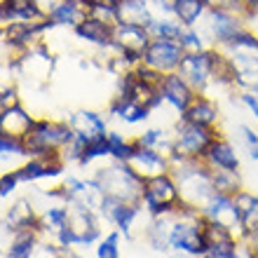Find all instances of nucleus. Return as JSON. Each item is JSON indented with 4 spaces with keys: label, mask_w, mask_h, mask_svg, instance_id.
I'll list each match as a JSON object with an SVG mask.
<instances>
[{
    "label": "nucleus",
    "mask_w": 258,
    "mask_h": 258,
    "mask_svg": "<svg viewBox=\"0 0 258 258\" xmlns=\"http://www.w3.org/2000/svg\"><path fill=\"white\" fill-rule=\"evenodd\" d=\"M96 183L101 185V190L106 192V197H110V200L127 202V204L143 202V183H146V181H141V178L136 176L124 162H120V160H117V164H110V167L99 169Z\"/></svg>",
    "instance_id": "obj_1"
},
{
    "label": "nucleus",
    "mask_w": 258,
    "mask_h": 258,
    "mask_svg": "<svg viewBox=\"0 0 258 258\" xmlns=\"http://www.w3.org/2000/svg\"><path fill=\"white\" fill-rule=\"evenodd\" d=\"M75 139L71 124L59 122H33L26 139L21 141L24 155H45V153H56V148L68 146Z\"/></svg>",
    "instance_id": "obj_2"
},
{
    "label": "nucleus",
    "mask_w": 258,
    "mask_h": 258,
    "mask_svg": "<svg viewBox=\"0 0 258 258\" xmlns=\"http://www.w3.org/2000/svg\"><path fill=\"white\" fill-rule=\"evenodd\" d=\"M218 139L216 127H200V124L181 122L174 134V153L169 157L183 160H204L209 146Z\"/></svg>",
    "instance_id": "obj_3"
},
{
    "label": "nucleus",
    "mask_w": 258,
    "mask_h": 258,
    "mask_svg": "<svg viewBox=\"0 0 258 258\" xmlns=\"http://www.w3.org/2000/svg\"><path fill=\"white\" fill-rule=\"evenodd\" d=\"M143 204L150 211V216L157 214H169V211H178L183 207L178 185L171 174H162L143 183Z\"/></svg>",
    "instance_id": "obj_4"
},
{
    "label": "nucleus",
    "mask_w": 258,
    "mask_h": 258,
    "mask_svg": "<svg viewBox=\"0 0 258 258\" xmlns=\"http://www.w3.org/2000/svg\"><path fill=\"white\" fill-rule=\"evenodd\" d=\"M99 237V225H96L94 216H92V209L87 207H78V209L68 211L66 218V228L59 232V239L61 244H89Z\"/></svg>",
    "instance_id": "obj_5"
},
{
    "label": "nucleus",
    "mask_w": 258,
    "mask_h": 258,
    "mask_svg": "<svg viewBox=\"0 0 258 258\" xmlns=\"http://www.w3.org/2000/svg\"><path fill=\"white\" fill-rule=\"evenodd\" d=\"M183 54L185 52H183V47H181V42L164 40V38H153L148 49L143 52L141 61L146 63V66L160 71V73L169 75V73H176L178 71Z\"/></svg>",
    "instance_id": "obj_6"
},
{
    "label": "nucleus",
    "mask_w": 258,
    "mask_h": 258,
    "mask_svg": "<svg viewBox=\"0 0 258 258\" xmlns=\"http://www.w3.org/2000/svg\"><path fill=\"white\" fill-rule=\"evenodd\" d=\"M124 164H127L141 181H150V178H155V176L169 174V169H171L169 157L162 155V153H157V150H153V148L139 146V141H136L134 153L124 160Z\"/></svg>",
    "instance_id": "obj_7"
},
{
    "label": "nucleus",
    "mask_w": 258,
    "mask_h": 258,
    "mask_svg": "<svg viewBox=\"0 0 258 258\" xmlns=\"http://www.w3.org/2000/svg\"><path fill=\"white\" fill-rule=\"evenodd\" d=\"M150 40H153V35L143 26H134V24H115L113 26V47L127 54L132 61H141Z\"/></svg>",
    "instance_id": "obj_8"
},
{
    "label": "nucleus",
    "mask_w": 258,
    "mask_h": 258,
    "mask_svg": "<svg viewBox=\"0 0 258 258\" xmlns=\"http://www.w3.org/2000/svg\"><path fill=\"white\" fill-rule=\"evenodd\" d=\"M195 92H204L211 82V52L209 47L202 52H185L181 66L176 71Z\"/></svg>",
    "instance_id": "obj_9"
},
{
    "label": "nucleus",
    "mask_w": 258,
    "mask_h": 258,
    "mask_svg": "<svg viewBox=\"0 0 258 258\" xmlns=\"http://www.w3.org/2000/svg\"><path fill=\"white\" fill-rule=\"evenodd\" d=\"M202 214L209 221H216V223L230 228L232 232L242 235V218H239V209H237V204H235V197L216 192L209 200V204L202 209Z\"/></svg>",
    "instance_id": "obj_10"
},
{
    "label": "nucleus",
    "mask_w": 258,
    "mask_h": 258,
    "mask_svg": "<svg viewBox=\"0 0 258 258\" xmlns=\"http://www.w3.org/2000/svg\"><path fill=\"white\" fill-rule=\"evenodd\" d=\"M204 246H207V253L211 256H230V253H237V237L230 228L216 223V221H209L204 223Z\"/></svg>",
    "instance_id": "obj_11"
},
{
    "label": "nucleus",
    "mask_w": 258,
    "mask_h": 258,
    "mask_svg": "<svg viewBox=\"0 0 258 258\" xmlns=\"http://www.w3.org/2000/svg\"><path fill=\"white\" fill-rule=\"evenodd\" d=\"M160 94H162L164 103H169L174 110L183 113V110L190 106V101L195 99L197 92L178 73H169V75H164V82H162V87H160Z\"/></svg>",
    "instance_id": "obj_12"
},
{
    "label": "nucleus",
    "mask_w": 258,
    "mask_h": 258,
    "mask_svg": "<svg viewBox=\"0 0 258 258\" xmlns=\"http://www.w3.org/2000/svg\"><path fill=\"white\" fill-rule=\"evenodd\" d=\"M218 117V106L214 99L207 96V92H197L195 99L190 101V106L181 113V120L190 124H200V127H216Z\"/></svg>",
    "instance_id": "obj_13"
},
{
    "label": "nucleus",
    "mask_w": 258,
    "mask_h": 258,
    "mask_svg": "<svg viewBox=\"0 0 258 258\" xmlns=\"http://www.w3.org/2000/svg\"><path fill=\"white\" fill-rule=\"evenodd\" d=\"M33 127V120L28 115L26 110H21L19 106L17 108H10L5 113H0V134L10 136L14 141H24L26 134Z\"/></svg>",
    "instance_id": "obj_14"
},
{
    "label": "nucleus",
    "mask_w": 258,
    "mask_h": 258,
    "mask_svg": "<svg viewBox=\"0 0 258 258\" xmlns=\"http://www.w3.org/2000/svg\"><path fill=\"white\" fill-rule=\"evenodd\" d=\"M204 162L209 169H230V171H239V157L235 153L230 143L225 139H216V141L209 146L207 155H204Z\"/></svg>",
    "instance_id": "obj_15"
},
{
    "label": "nucleus",
    "mask_w": 258,
    "mask_h": 258,
    "mask_svg": "<svg viewBox=\"0 0 258 258\" xmlns=\"http://www.w3.org/2000/svg\"><path fill=\"white\" fill-rule=\"evenodd\" d=\"M235 204H237L239 218H242V239L256 235L258 232V195L242 188L235 195Z\"/></svg>",
    "instance_id": "obj_16"
},
{
    "label": "nucleus",
    "mask_w": 258,
    "mask_h": 258,
    "mask_svg": "<svg viewBox=\"0 0 258 258\" xmlns=\"http://www.w3.org/2000/svg\"><path fill=\"white\" fill-rule=\"evenodd\" d=\"M68 124L73 129V134L78 139H82V141H92L96 136L106 134V122L96 113H92V110H78V113H73Z\"/></svg>",
    "instance_id": "obj_17"
},
{
    "label": "nucleus",
    "mask_w": 258,
    "mask_h": 258,
    "mask_svg": "<svg viewBox=\"0 0 258 258\" xmlns=\"http://www.w3.org/2000/svg\"><path fill=\"white\" fill-rule=\"evenodd\" d=\"M117 19L120 24H134V26L148 28L153 17L148 0H120L117 3Z\"/></svg>",
    "instance_id": "obj_18"
},
{
    "label": "nucleus",
    "mask_w": 258,
    "mask_h": 258,
    "mask_svg": "<svg viewBox=\"0 0 258 258\" xmlns=\"http://www.w3.org/2000/svg\"><path fill=\"white\" fill-rule=\"evenodd\" d=\"M52 66H54V61H52V56H49L45 49H35V52H31V54H26L21 59L24 75L35 82L47 80L49 75H52Z\"/></svg>",
    "instance_id": "obj_19"
},
{
    "label": "nucleus",
    "mask_w": 258,
    "mask_h": 258,
    "mask_svg": "<svg viewBox=\"0 0 258 258\" xmlns=\"http://www.w3.org/2000/svg\"><path fill=\"white\" fill-rule=\"evenodd\" d=\"M75 33L80 38H85V40L94 42V45H101V47H110L113 45V26L94 19V17H87L82 24H78Z\"/></svg>",
    "instance_id": "obj_20"
},
{
    "label": "nucleus",
    "mask_w": 258,
    "mask_h": 258,
    "mask_svg": "<svg viewBox=\"0 0 258 258\" xmlns=\"http://www.w3.org/2000/svg\"><path fill=\"white\" fill-rule=\"evenodd\" d=\"M183 24L176 19V17H155L150 21L148 33L153 38H164V40H174L181 42V35H183Z\"/></svg>",
    "instance_id": "obj_21"
},
{
    "label": "nucleus",
    "mask_w": 258,
    "mask_h": 258,
    "mask_svg": "<svg viewBox=\"0 0 258 258\" xmlns=\"http://www.w3.org/2000/svg\"><path fill=\"white\" fill-rule=\"evenodd\" d=\"M110 113H113V115H117L120 120H124V122L136 124V122H143V120L148 117L150 110L143 108V106H139V103H134V101H129L127 96L120 94L115 101L110 103Z\"/></svg>",
    "instance_id": "obj_22"
},
{
    "label": "nucleus",
    "mask_w": 258,
    "mask_h": 258,
    "mask_svg": "<svg viewBox=\"0 0 258 258\" xmlns=\"http://www.w3.org/2000/svg\"><path fill=\"white\" fill-rule=\"evenodd\" d=\"M204 14H207L204 0H176V5H174V17L183 26H197Z\"/></svg>",
    "instance_id": "obj_23"
},
{
    "label": "nucleus",
    "mask_w": 258,
    "mask_h": 258,
    "mask_svg": "<svg viewBox=\"0 0 258 258\" xmlns=\"http://www.w3.org/2000/svg\"><path fill=\"white\" fill-rule=\"evenodd\" d=\"M211 183H214V190L221 192V195L235 197L242 190V176H239V171L211 169Z\"/></svg>",
    "instance_id": "obj_24"
},
{
    "label": "nucleus",
    "mask_w": 258,
    "mask_h": 258,
    "mask_svg": "<svg viewBox=\"0 0 258 258\" xmlns=\"http://www.w3.org/2000/svg\"><path fill=\"white\" fill-rule=\"evenodd\" d=\"M33 221H35V214L28 200H17L12 204L10 214H7V225L14 228V230H26V228L33 225Z\"/></svg>",
    "instance_id": "obj_25"
},
{
    "label": "nucleus",
    "mask_w": 258,
    "mask_h": 258,
    "mask_svg": "<svg viewBox=\"0 0 258 258\" xmlns=\"http://www.w3.org/2000/svg\"><path fill=\"white\" fill-rule=\"evenodd\" d=\"M101 155H110L108 134L96 136V139H92V141H85L82 153H80V162L87 164V162H92V160H96V157H101Z\"/></svg>",
    "instance_id": "obj_26"
},
{
    "label": "nucleus",
    "mask_w": 258,
    "mask_h": 258,
    "mask_svg": "<svg viewBox=\"0 0 258 258\" xmlns=\"http://www.w3.org/2000/svg\"><path fill=\"white\" fill-rule=\"evenodd\" d=\"M33 249H35V237L31 235L28 230H21L14 239L12 249H10V256L12 258H31L33 256Z\"/></svg>",
    "instance_id": "obj_27"
},
{
    "label": "nucleus",
    "mask_w": 258,
    "mask_h": 258,
    "mask_svg": "<svg viewBox=\"0 0 258 258\" xmlns=\"http://www.w3.org/2000/svg\"><path fill=\"white\" fill-rule=\"evenodd\" d=\"M108 146H110V155L115 157V160H120V162H124L132 153H134L136 148V141H127V139H122L120 134H108Z\"/></svg>",
    "instance_id": "obj_28"
},
{
    "label": "nucleus",
    "mask_w": 258,
    "mask_h": 258,
    "mask_svg": "<svg viewBox=\"0 0 258 258\" xmlns=\"http://www.w3.org/2000/svg\"><path fill=\"white\" fill-rule=\"evenodd\" d=\"M207 10H218V12H232L239 14L249 21V14H246V7L242 5V0H204Z\"/></svg>",
    "instance_id": "obj_29"
},
{
    "label": "nucleus",
    "mask_w": 258,
    "mask_h": 258,
    "mask_svg": "<svg viewBox=\"0 0 258 258\" xmlns=\"http://www.w3.org/2000/svg\"><path fill=\"white\" fill-rule=\"evenodd\" d=\"M117 239H120V235L117 232H110L108 237L101 242V246H99V258H120V249H117Z\"/></svg>",
    "instance_id": "obj_30"
},
{
    "label": "nucleus",
    "mask_w": 258,
    "mask_h": 258,
    "mask_svg": "<svg viewBox=\"0 0 258 258\" xmlns=\"http://www.w3.org/2000/svg\"><path fill=\"white\" fill-rule=\"evenodd\" d=\"M19 106V96H17V89L7 87L0 92V113H5L10 108H17Z\"/></svg>",
    "instance_id": "obj_31"
},
{
    "label": "nucleus",
    "mask_w": 258,
    "mask_h": 258,
    "mask_svg": "<svg viewBox=\"0 0 258 258\" xmlns=\"http://www.w3.org/2000/svg\"><path fill=\"white\" fill-rule=\"evenodd\" d=\"M12 153L24 155V146H21V141H14V139H10V136L0 134V155H12Z\"/></svg>",
    "instance_id": "obj_32"
},
{
    "label": "nucleus",
    "mask_w": 258,
    "mask_h": 258,
    "mask_svg": "<svg viewBox=\"0 0 258 258\" xmlns=\"http://www.w3.org/2000/svg\"><path fill=\"white\" fill-rule=\"evenodd\" d=\"M19 176H17V171L14 174H5V176L0 178V195H10L14 190V185H17Z\"/></svg>",
    "instance_id": "obj_33"
},
{
    "label": "nucleus",
    "mask_w": 258,
    "mask_h": 258,
    "mask_svg": "<svg viewBox=\"0 0 258 258\" xmlns=\"http://www.w3.org/2000/svg\"><path fill=\"white\" fill-rule=\"evenodd\" d=\"M239 99H242V103H244L246 108L251 110V115L258 120V96L253 94V92H242V96H239Z\"/></svg>",
    "instance_id": "obj_34"
},
{
    "label": "nucleus",
    "mask_w": 258,
    "mask_h": 258,
    "mask_svg": "<svg viewBox=\"0 0 258 258\" xmlns=\"http://www.w3.org/2000/svg\"><path fill=\"white\" fill-rule=\"evenodd\" d=\"M244 251H251L258 256V232L251 235V237H244Z\"/></svg>",
    "instance_id": "obj_35"
},
{
    "label": "nucleus",
    "mask_w": 258,
    "mask_h": 258,
    "mask_svg": "<svg viewBox=\"0 0 258 258\" xmlns=\"http://www.w3.org/2000/svg\"><path fill=\"white\" fill-rule=\"evenodd\" d=\"M89 5H110V7H117L120 0H87Z\"/></svg>",
    "instance_id": "obj_36"
},
{
    "label": "nucleus",
    "mask_w": 258,
    "mask_h": 258,
    "mask_svg": "<svg viewBox=\"0 0 258 258\" xmlns=\"http://www.w3.org/2000/svg\"><path fill=\"white\" fill-rule=\"evenodd\" d=\"M202 258H239V253H230V256H211V253H204Z\"/></svg>",
    "instance_id": "obj_37"
},
{
    "label": "nucleus",
    "mask_w": 258,
    "mask_h": 258,
    "mask_svg": "<svg viewBox=\"0 0 258 258\" xmlns=\"http://www.w3.org/2000/svg\"><path fill=\"white\" fill-rule=\"evenodd\" d=\"M251 92H253V94H256V96H258V85H256V87H253V89H251Z\"/></svg>",
    "instance_id": "obj_38"
},
{
    "label": "nucleus",
    "mask_w": 258,
    "mask_h": 258,
    "mask_svg": "<svg viewBox=\"0 0 258 258\" xmlns=\"http://www.w3.org/2000/svg\"><path fill=\"white\" fill-rule=\"evenodd\" d=\"M71 258H78V256H71Z\"/></svg>",
    "instance_id": "obj_39"
},
{
    "label": "nucleus",
    "mask_w": 258,
    "mask_h": 258,
    "mask_svg": "<svg viewBox=\"0 0 258 258\" xmlns=\"http://www.w3.org/2000/svg\"><path fill=\"white\" fill-rule=\"evenodd\" d=\"M256 21H258V19H256Z\"/></svg>",
    "instance_id": "obj_40"
}]
</instances>
